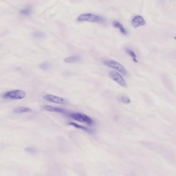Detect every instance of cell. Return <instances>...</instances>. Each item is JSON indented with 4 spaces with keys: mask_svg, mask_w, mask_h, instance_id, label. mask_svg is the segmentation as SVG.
<instances>
[{
    "mask_svg": "<svg viewBox=\"0 0 176 176\" xmlns=\"http://www.w3.org/2000/svg\"><path fill=\"white\" fill-rule=\"evenodd\" d=\"M131 23L132 26L134 28H137L138 27H142L145 25L146 21L143 17L138 15L133 18L131 21Z\"/></svg>",
    "mask_w": 176,
    "mask_h": 176,
    "instance_id": "52a82bcc",
    "label": "cell"
},
{
    "mask_svg": "<svg viewBox=\"0 0 176 176\" xmlns=\"http://www.w3.org/2000/svg\"><path fill=\"white\" fill-rule=\"evenodd\" d=\"M103 63L106 66L115 69V70L117 71L118 72H120L122 74H123L125 76L127 75V71L126 70V69L124 68V66L123 65H121L118 62L115 61L114 60H105Z\"/></svg>",
    "mask_w": 176,
    "mask_h": 176,
    "instance_id": "277c9868",
    "label": "cell"
},
{
    "mask_svg": "<svg viewBox=\"0 0 176 176\" xmlns=\"http://www.w3.org/2000/svg\"><path fill=\"white\" fill-rule=\"evenodd\" d=\"M69 124L71 125V126H72L76 128H78V129L82 130L85 131L86 132H88V133H90V134H92V133H93V131L91 130V129H89V128L83 126H81V125H78V124L75 123L71 122V123H69Z\"/></svg>",
    "mask_w": 176,
    "mask_h": 176,
    "instance_id": "8fae6325",
    "label": "cell"
},
{
    "mask_svg": "<svg viewBox=\"0 0 176 176\" xmlns=\"http://www.w3.org/2000/svg\"><path fill=\"white\" fill-rule=\"evenodd\" d=\"M109 76L113 81H115L119 85L123 87H127V83L124 79L123 77L121 76L120 74L116 71H111L109 73Z\"/></svg>",
    "mask_w": 176,
    "mask_h": 176,
    "instance_id": "5b68a950",
    "label": "cell"
},
{
    "mask_svg": "<svg viewBox=\"0 0 176 176\" xmlns=\"http://www.w3.org/2000/svg\"><path fill=\"white\" fill-rule=\"evenodd\" d=\"M174 39H175V40H176V36H175V37H174Z\"/></svg>",
    "mask_w": 176,
    "mask_h": 176,
    "instance_id": "d6986e66",
    "label": "cell"
},
{
    "mask_svg": "<svg viewBox=\"0 0 176 176\" xmlns=\"http://www.w3.org/2000/svg\"><path fill=\"white\" fill-rule=\"evenodd\" d=\"M32 12V9L31 7H27L23 9H21L20 11L21 14L25 16H29Z\"/></svg>",
    "mask_w": 176,
    "mask_h": 176,
    "instance_id": "5bb4252c",
    "label": "cell"
},
{
    "mask_svg": "<svg viewBox=\"0 0 176 176\" xmlns=\"http://www.w3.org/2000/svg\"><path fill=\"white\" fill-rule=\"evenodd\" d=\"M118 99L120 101H122V103H125V104H129L131 103L130 99L126 96H120L118 97Z\"/></svg>",
    "mask_w": 176,
    "mask_h": 176,
    "instance_id": "9a60e30c",
    "label": "cell"
},
{
    "mask_svg": "<svg viewBox=\"0 0 176 176\" xmlns=\"http://www.w3.org/2000/svg\"><path fill=\"white\" fill-rule=\"evenodd\" d=\"M25 151H27V153H29V154H34L37 153V149L34 147H27L25 149Z\"/></svg>",
    "mask_w": 176,
    "mask_h": 176,
    "instance_id": "2e32d148",
    "label": "cell"
},
{
    "mask_svg": "<svg viewBox=\"0 0 176 176\" xmlns=\"http://www.w3.org/2000/svg\"><path fill=\"white\" fill-rule=\"evenodd\" d=\"M43 98L47 101L58 104L65 105L67 103V101L65 98L54 95H50V94L46 95L43 96Z\"/></svg>",
    "mask_w": 176,
    "mask_h": 176,
    "instance_id": "8992f818",
    "label": "cell"
},
{
    "mask_svg": "<svg viewBox=\"0 0 176 176\" xmlns=\"http://www.w3.org/2000/svg\"><path fill=\"white\" fill-rule=\"evenodd\" d=\"M79 22H88L91 23H102L104 22V19L102 17L93 13H82L77 18Z\"/></svg>",
    "mask_w": 176,
    "mask_h": 176,
    "instance_id": "6da1fadb",
    "label": "cell"
},
{
    "mask_svg": "<svg viewBox=\"0 0 176 176\" xmlns=\"http://www.w3.org/2000/svg\"><path fill=\"white\" fill-rule=\"evenodd\" d=\"M26 95L25 91L20 90H15L13 91H8L2 95V97L4 99L10 100H22Z\"/></svg>",
    "mask_w": 176,
    "mask_h": 176,
    "instance_id": "7a4b0ae2",
    "label": "cell"
},
{
    "mask_svg": "<svg viewBox=\"0 0 176 176\" xmlns=\"http://www.w3.org/2000/svg\"><path fill=\"white\" fill-rule=\"evenodd\" d=\"M32 111V110L31 109L28 107H18L17 108L15 109V110H13V112L15 113H27V112H31Z\"/></svg>",
    "mask_w": 176,
    "mask_h": 176,
    "instance_id": "7c38bea8",
    "label": "cell"
},
{
    "mask_svg": "<svg viewBox=\"0 0 176 176\" xmlns=\"http://www.w3.org/2000/svg\"><path fill=\"white\" fill-rule=\"evenodd\" d=\"M81 59H82L81 56L77 55H73V56H70L66 58L64 61L66 63H75V62H77L81 61Z\"/></svg>",
    "mask_w": 176,
    "mask_h": 176,
    "instance_id": "30bf717a",
    "label": "cell"
},
{
    "mask_svg": "<svg viewBox=\"0 0 176 176\" xmlns=\"http://www.w3.org/2000/svg\"><path fill=\"white\" fill-rule=\"evenodd\" d=\"M69 116L77 122L86 123L88 125H92L93 124V120L92 119L84 113L79 112L71 113L69 115Z\"/></svg>",
    "mask_w": 176,
    "mask_h": 176,
    "instance_id": "3957f363",
    "label": "cell"
},
{
    "mask_svg": "<svg viewBox=\"0 0 176 176\" xmlns=\"http://www.w3.org/2000/svg\"><path fill=\"white\" fill-rule=\"evenodd\" d=\"M43 109L46 111L53 112H57V113H62V114H66L67 113L66 110L63 109L55 107L53 106H45L43 107Z\"/></svg>",
    "mask_w": 176,
    "mask_h": 176,
    "instance_id": "ba28073f",
    "label": "cell"
},
{
    "mask_svg": "<svg viewBox=\"0 0 176 176\" xmlns=\"http://www.w3.org/2000/svg\"><path fill=\"white\" fill-rule=\"evenodd\" d=\"M113 25L115 28L119 29L120 32L122 34H123L124 35H127V31L126 29H125L123 25L120 23V22H119L117 21H114L113 22Z\"/></svg>",
    "mask_w": 176,
    "mask_h": 176,
    "instance_id": "9c48e42d",
    "label": "cell"
},
{
    "mask_svg": "<svg viewBox=\"0 0 176 176\" xmlns=\"http://www.w3.org/2000/svg\"><path fill=\"white\" fill-rule=\"evenodd\" d=\"M126 51L127 54L128 55H129V56L132 58V60H133L134 62H135L136 63L138 62V60L137 59V55H136L135 52L133 50H131L130 48L127 47L126 49Z\"/></svg>",
    "mask_w": 176,
    "mask_h": 176,
    "instance_id": "4fadbf2b",
    "label": "cell"
},
{
    "mask_svg": "<svg viewBox=\"0 0 176 176\" xmlns=\"http://www.w3.org/2000/svg\"><path fill=\"white\" fill-rule=\"evenodd\" d=\"M40 68L43 70H47L51 68V65L49 63H43L40 65Z\"/></svg>",
    "mask_w": 176,
    "mask_h": 176,
    "instance_id": "ac0fdd59",
    "label": "cell"
},
{
    "mask_svg": "<svg viewBox=\"0 0 176 176\" xmlns=\"http://www.w3.org/2000/svg\"><path fill=\"white\" fill-rule=\"evenodd\" d=\"M33 36L35 38L42 39L44 37V34L43 32H34Z\"/></svg>",
    "mask_w": 176,
    "mask_h": 176,
    "instance_id": "e0dca14e",
    "label": "cell"
}]
</instances>
